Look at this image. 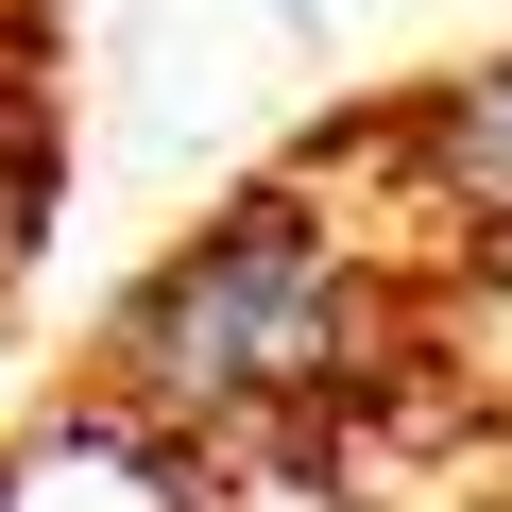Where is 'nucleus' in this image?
<instances>
[{
    "label": "nucleus",
    "mask_w": 512,
    "mask_h": 512,
    "mask_svg": "<svg viewBox=\"0 0 512 512\" xmlns=\"http://www.w3.org/2000/svg\"><path fill=\"white\" fill-rule=\"evenodd\" d=\"M376 342V274H359V222L274 188V205H239L222 239H188L171 274L120 308L103 342V410L188 444V427H256V410H325Z\"/></svg>",
    "instance_id": "1"
},
{
    "label": "nucleus",
    "mask_w": 512,
    "mask_h": 512,
    "mask_svg": "<svg viewBox=\"0 0 512 512\" xmlns=\"http://www.w3.org/2000/svg\"><path fill=\"white\" fill-rule=\"evenodd\" d=\"M376 171H393V205H427V239H461L478 274H512V69H461V86L393 103Z\"/></svg>",
    "instance_id": "2"
}]
</instances>
